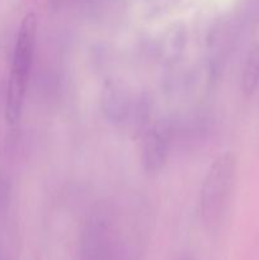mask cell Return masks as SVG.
I'll return each instance as SVG.
<instances>
[{"instance_id":"cell-4","label":"cell","mask_w":259,"mask_h":260,"mask_svg":"<svg viewBox=\"0 0 259 260\" xmlns=\"http://www.w3.org/2000/svg\"><path fill=\"white\" fill-rule=\"evenodd\" d=\"M169 134L163 126H155L145 135L141 160L147 172H159L169 155Z\"/></svg>"},{"instance_id":"cell-3","label":"cell","mask_w":259,"mask_h":260,"mask_svg":"<svg viewBox=\"0 0 259 260\" xmlns=\"http://www.w3.org/2000/svg\"><path fill=\"white\" fill-rule=\"evenodd\" d=\"M111 238L104 221L94 220L88 223L81 238L80 260H112Z\"/></svg>"},{"instance_id":"cell-7","label":"cell","mask_w":259,"mask_h":260,"mask_svg":"<svg viewBox=\"0 0 259 260\" xmlns=\"http://www.w3.org/2000/svg\"><path fill=\"white\" fill-rule=\"evenodd\" d=\"M0 260H8V259H7V256H5L4 254L2 253V251H0Z\"/></svg>"},{"instance_id":"cell-5","label":"cell","mask_w":259,"mask_h":260,"mask_svg":"<svg viewBox=\"0 0 259 260\" xmlns=\"http://www.w3.org/2000/svg\"><path fill=\"white\" fill-rule=\"evenodd\" d=\"M259 85V43L250 46L246 53L241 74V91L245 96H251Z\"/></svg>"},{"instance_id":"cell-6","label":"cell","mask_w":259,"mask_h":260,"mask_svg":"<svg viewBox=\"0 0 259 260\" xmlns=\"http://www.w3.org/2000/svg\"><path fill=\"white\" fill-rule=\"evenodd\" d=\"M10 205V185L7 178L0 175V216L4 215Z\"/></svg>"},{"instance_id":"cell-2","label":"cell","mask_w":259,"mask_h":260,"mask_svg":"<svg viewBox=\"0 0 259 260\" xmlns=\"http://www.w3.org/2000/svg\"><path fill=\"white\" fill-rule=\"evenodd\" d=\"M236 179V157L231 152L220 155L206 174L201 189V215L208 225L221 218L228 207Z\"/></svg>"},{"instance_id":"cell-9","label":"cell","mask_w":259,"mask_h":260,"mask_svg":"<svg viewBox=\"0 0 259 260\" xmlns=\"http://www.w3.org/2000/svg\"><path fill=\"white\" fill-rule=\"evenodd\" d=\"M179 260H192V259H189V258H182V259H179Z\"/></svg>"},{"instance_id":"cell-8","label":"cell","mask_w":259,"mask_h":260,"mask_svg":"<svg viewBox=\"0 0 259 260\" xmlns=\"http://www.w3.org/2000/svg\"><path fill=\"white\" fill-rule=\"evenodd\" d=\"M51 2H52L55 5H57V4H60V3L62 2V0H51Z\"/></svg>"},{"instance_id":"cell-1","label":"cell","mask_w":259,"mask_h":260,"mask_svg":"<svg viewBox=\"0 0 259 260\" xmlns=\"http://www.w3.org/2000/svg\"><path fill=\"white\" fill-rule=\"evenodd\" d=\"M36 35H37V19L33 13H29L23 18L18 30L9 81H8L5 117L10 124L17 123L22 116L25 91L32 70L33 56H35Z\"/></svg>"}]
</instances>
